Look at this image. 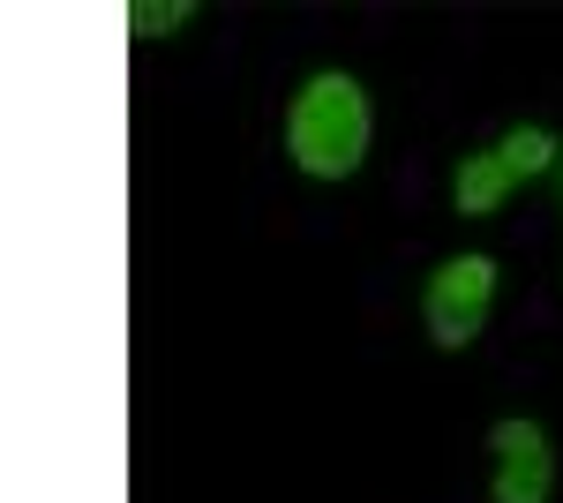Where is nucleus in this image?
<instances>
[{
    "label": "nucleus",
    "instance_id": "obj_1",
    "mask_svg": "<svg viewBox=\"0 0 563 503\" xmlns=\"http://www.w3.org/2000/svg\"><path fill=\"white\" fill-rule=\"evenodd\" d=\"M368 135H376V113H368V90L346 68H316L294 106H286V158L308 173V181H346L368 158Z\"/></svg>",
    "mask_w": 563,
    "mask_h": 503
},
{
    "label": "nucleus",
    "instance_id": "obj_2",
    "mask_svg": "<svg viewBox=\"0 0 563 503\" xmlns=\"http://www.w3.org/2000/svg\"><path fill=\"white\" fill-rule=\"evenodd\" d=\"M488 308H496V255H443L421 286V324L443 353H466L488 331Z\"/></svg>",
    "mask_w": 563,
    "mask_h": 503
},
{
    "label": "nucleus",
    "instance_id": "obj_3",
    "mask_svg": "<svg viewBox=\"0 0 563 503\" xmlns=\"http://www.w3.org/2000/svg\"><path fill=\"white\" fill-rule=\"evenodd\" d=\"M488 451H496V481H488V503H549L556 489V451H549V428L541 420H496L488 428Z\"/></svg>",
    "mask_w": 563,
    "mask_h": 503
},
{
    "label": "nucleus",
    "instance_id": "obj_4",
    "mask_svg": "<svg viewBox=\"0 0 563 503\" xmlns=\"http://www.w3.org/2000/svg\"><path fill=\"white\" fill-rule=\"evenodd\" d=\"M511 188H519V173L504 166V151H466L459 173H451V204H459V218H496V210L511 204Z\"/></svg>",
    "mask_w": 563,
    "mask_h": 503
},
{
    "label": "nucleus",
    "instance_id": "obj_5",
    "mask_svg": "<svg viewBox=\"0 0 563 503\" xmlns=\"http://www.w3.org/2000/svg\"><path fill=\"white\" fill-rule=\"evenodd\" d=\"M504 166L519 173V181H533V173H549V166H563V143L549 135V128H533V121H519V128H504Z\"/></svg>",
    "mask_w": 563,
    "mask_h": 503
},
{
    "label": "nucleus",
    "instance_id": "obj_6",
    "mask_svg": "<svg viewBox=\"0 0 563 503\" xmlns=\"http://www.w3.org/2000/svg\"><path fill=\"white\" fill-rule=\"evenodd\" d=\"M180 23H196V8H188V0H135V8H129V31H135V39H174Z\"/></svg>",
    "mask_w": 563,
    "mask_h": 503
}]
</instances>
